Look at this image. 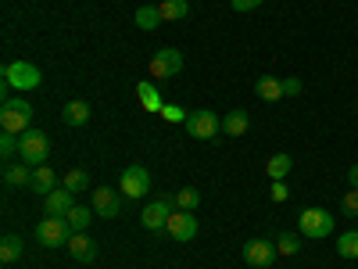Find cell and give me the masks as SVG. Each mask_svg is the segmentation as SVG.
I'll return each instance as SVG.
<instances>
[{
  "mask_svg": "<svg viewBox=\"0 0 358 269\" xmlns=\"http://www.w3.org/2000/svg\"><path fill=\"white\" fill-rule=\"evenodd\" d=\"M0 130L4 133H25L33 130V104L25 97H8L0 104Z\"/></svg>",
  "mask_w": 358,
  "mask_h": 269,
  "instance_id": "6da1fadb",
  "label": "cell"
},
{
  "mask_svg": "<svg viewBox=\"0 0 358 269\" xmlns=\"http://www.w3.org/2000/svg\"><path fill=\"white\" fill-rule=\"evenodd\" d=\"M297 230H301V237H308V241H322V237H330L337 230V216L330 208H305V212L297 216Z\"/></svg>",
  "mask_w": 358,
  "mask_h": 269,
  "instance_id": "7a4b0ae2",
  "label": "cell"
},
{
  "mask_svg": "<svg viewBox=\"0 0 358 269\" xmlns=\"http://www.w3.org/2000/svg\"><path fill=\"white\" fill-rule=\"evenodd\" d=\"M18 155L25 165H47L50 162V137L43 130H25L18 133Z\"/></svg>",
  "mask_w": 358,
  "mask_h": 269,
  "instance_id": "3957f363",
  "label": "cell"
},
{
  "mask_svg": "<svg viewBox=\"0 0 358 269\" xmlns=\"http://www.w3.org/2000/svg\"><path fill=\"white\" fill-rule=\"evenodd\" d=\"M0 79H4L11 90H18V94H29V90H36L43 83L40 69L33 62H8L4 69H0Z\"/></svg>",
  "mask_w": 358,
  "mask_h": 269,
  "instance_id": "277c9868",
  "label": "cell"
},
{
  "mask_svg": "<svg viewBox=\"0 0 358 269\" xmlns=\"http://www.w3.org/2000/svg\"><path fill=\"white\" fill-rule=\"evenodd\" d=\"M183 126H187V133H190L194 140H219V137H222V118H219L212 108L190 111Z\"/></svg>",
  "mask_w": 358,
  "mask_h": 269,
  "instance_id": "5b68a950",
  "label": "cell"
},
{
  "mask_svg": "<svg viewBox=\"0 0 358 269\" xmlns=\"http://www.w3.org/2000/svg\"><path fill=\"white\" fill-rule=\"evenodd\" d=\"M69 237H72V226L62 216H47L43 223H36V241L43 248H69Z\"/></svg>",
  "mask_w": 358,
  "mask_h": 269,
  "instance_id": "8992f818",
  "label": "cell"
},
{
  "mask_svg": "<svg viewBox=\"0 0 358 269\" xmlns=\"http://www.w3.org/2000/svg\"><path fill=\"white\" fill-rule=\"evenodd\" d=\"M183 72V50L176 47H162L155 57H151V79H172Z\"/></svg>",
  "mask_w": 358,
  "mask_h": 269,
  "instance_id": "52a82bcc",
  "label": "cell"
},
{
  "mask_svg": "<svg viewBox=\"0 0 358 269\" xmlns=\"http://www.w3.org/2000/svg\"><path fill=\"white\" fill-rule=\"evenodd\" d=\"M118 191H122V198L140 201L147 191H151V172H147L143 165H129V169L122 172V179H118Z\"/></svg>",
  "mask_w": 358,
  "mask_h": 269,
  "instance_id": "ba28073f",
  "label": "cell"
},
{
  "mask_svg": "<svg viewBox=\"0 0 358 269\" xmlns=\"http://www.w3.org/2000/svg\"><path fill=\"white\" fill-rule=\"evenodd\" d=\"M276 241H265V237H251V241L244 244V262L255 265V269H268L276 262Z\"/></svg>",
  "mask_w": 358,
  "mask_h": 269,
  "instance_id": "9c48e42d",
  "label": "cell"
},
{
  "mask_svg": "<svg viewBox=\"0 0 358 269\" xmlns=\"http://www.w3.org/2000/svg\"><path fill=\"white\" fill-rule=\"evenodd\" d=\"M172 212H176V201H172V198H158V201H151V205L140 212V223H143L147 230H165L169 219H172Z\"/></svg>",
  "mask_w": 358,
  "mask_h": 269,
  "instance_id": "30bf717a",
  "label": "cell"
},
{
  "mask_svg": "<svg viewBox=\"0 0 358 269\" xmlns=\"http://www.w3.org/2000/svg\"><path fill=\"white\" fill-rule=\"evenodd\" d=\"M197 219H194V212H172V219H169V226H165V233L172 237V241H179V244H187V241H194L197 237Z\"/></svg>",
  "mask_w": 358,
  "mask_h": 269,
  "instance_id": "8fae6325",
  "label": "cell"
},
{
  "mask_svg": "<svg viewBox=\"0 0 358 269\" xmlns=\"http://www.w3.org/2000/svg\"><path fill=\"white\" fill-rule=\"evenodd\" d=\"M94 208L97 216H104V219H115L118 212H122V191H111V187H101V191H94Z\"/></svg>",
  "mask_w": 358,
  "mask_h": 269,
  "instance_id": "7c38bea8",
  "label": "cell"
},
{
  "mask_svg": "<svg viewBox=\"0 0 358 269\" xmlns=\"http://www.w3.org/2000/svg\"><path fill=\"white\" fill-rule=\"evenodd\" d=\"M72 208H76V194H72L69 187H57V191H50V194L43 198V212H47V216H62V219H65Z\"/></svg>",
  "mask_w": 358,
  "mask_h": 269,
  "instance_id": "4fadbf2b",
  "label": "cell"
},
{
  "mask_svg": "<svg viewBox=\"0 0 358 269\" xmlns=\"http://www.w3.org/2000/svg\"><path fill=\"white\" fill-rule=\"evenodd\" d=\"M251 130V115L248 108H233L222 115V137H244Z\"/></svg>",
  "mask_w": 358,
  "mask_h": 269,
  "instance_id": "5bb4252c",
  "label": "cell"
},
{
  "mask_svg": "<svg viewBox=\"0 0 358 269\" xmlns=\"http://www.w3.org/2000/svg\"><path fill=\"white\" fill-rule=\"evenodd\" d=\"M136 101H140L143 111H155V115L165 108V101H162V94H158V86H155L151 79H140V83H136Z\"/></svg>",
  "mask_w": 358,
  "mask_h": 269,
  "instance_id": "9a60e30c",
  "label": "cell"
},
{
  "mask_svg": "<svg viewBox=\"0 0 358 269\" xmlns=\"http://www.w3.org/2000/svg\"><path fill=\"white\" fill-rule=\"evenodd\" d=\"M69 255L76 262H94L97 258V241H90L86 233H72L69 237Z\"/></svg>",
  "mask_w": 358,
  "mask_h": 269,
  "instance_id": "2e32d148",
  "label": "cell"
},
{
  "mask_svg": "<svg viewBox=\"0 0 358 269\" xmlns=\"http://www.w3.org/2000/svg\"><path fill=\"white\" fill-rule=\"evenodd\" d=\"M29 187L47 198L50 191H57V172H54L50 165H36V169H33V184H29Z\"/></svg>",
  "mask_w": 358,
  "mask_h": 269,
  "instance_id": "e0dca14e",
  "label": "cell"
},
{
  "mask_svg": "<svg viewBox=\"0 0 358 269\" xmlns=\"http://www.w3.org/2000/svg\"><path fill=\"white\" fill-rule=\"evenodd\" d=\"M255 94H258L262 101H280V97H283V79H276V76H258V79H255Z\"/></svg>",
  "mask_w": 358,
  "mask_h": 269,
  "instance_id": "ac0fdd59",
  "label": "cell"
},
{
  "mask_svg": "<svg viewBox=\"0 0 358 269\" xmlns=\"http://www.w3.org/2000/svg\"><path fill=\"white\" fill-rule=\"evenodd\" d=\"M62 123L65 126H86L90 123V104L86 101H69L62 108Z\"/></svg>",
  "mask_w": 358,
  "mask_h": 269,
  "instance_id": "d6986e66",
  "label": "cell"
},
{
  "mask_svg": "<svg viewBox=\"0 0 358 269\" xmlns=\"http://www.w3.org/2000/svg\"><path fill=\"white\" fill-rule=\"evenodd\" d=\"M162 22H165V18H162V8H158V4H143V8H136V29H143V33H155Z\"/></svg>",
  "mask_w": 358,
  "mask_h": 269,
  "instance_id": "ffe728a7",
  "label": "cell"
},
{
  "mask_svg": "<svg viewBox=\"0 0 358 269\" xmlns=\"http://www.w3.org/2000/svg\"><path fill=\"white\" fill-rule=\"evenodd\" d=\"M33 184V165H4V187H29Z\"/></svg>",
  "mask_w": 358,
  "mask_h": 269,
  "instance_id": "44dd1931",
  "label": "cell"
},
{
  "mask_svg": "<svg viewBox=\"0 0 358 269\" xmlns=\"http://www.w3.org/2000/svg\"><path fill=\"white\" fill-rule=\"evenodd\" d=\"M22 251H25V244H22L18 233H4V237H0V262H18Z\"/></svg>",
  "mask_w": 358,
  "mask_h": 269,
  "instance_id": "7402d4cb",
  "label": "cell"
},
{
  "mask_svg": "<svg viewBox=\"0 0 358 269\" xmlns=\"http://www.w3.org/2000/svg\"><path fill=\"white\" fill-rule=\"evenodd\" d=\"M69 219V226H72V233H86L90 230V219H94V208H86V205H79L76 201V208L65 216Z\"/></svg>",
  "mask_w": 358,
  "mask_h": 269,
  "instance_id": "603a6c76",
  "label": "cell"
},
{
  "mask_svg": "<svg viewBox=\"0 0 358 269\" xmlns=\"http://www.w3.org/2000/svg\"><path fill=\"white\" fill-rule=\"evenodd\" d=\"M162 18L165 22H179V18H187L190 15V0H162Z\"/></svg>",
  "mask_w": 358,
  "mask_h": 269,
  "instance_id": "cb8c5ba5",
  "label": "cell"
},
{
  "mask_svg": "<svg viewBox=\"0 0 358 269\" xmlns=\"http://www.w3.org/2000/svg\"><path fill=\"white\" fill-rule=\"evenodd\" d=\"M294 169V158L290 155H273L265 162V172H268V179H287V172Z\"/></svg>",
  "mask_w": 358,
  "mask_h": 269,
  "instance_id": "d4e9b609",
  "label": "cell"
},
{
  "mask_svg": "<svg viewBox=\"0 0 358 269\" xmlns=\"http://www.w3.org/2000/svg\"><path fill=\"white\" fill-rule=\"evenodd\" d=\"M62 187H69L72 194L90 191V176H86V169H69V172L62 176Z\"/></svg>",
  "mask_w": 358,
  "mask_h": 269,
  "instance_id": "484cf974",
  "label": "cell"
},
{
  "mask_svg": "<svg viewBox=\"0 0 358 269\" xmlns=\"http://www.w3.org/2000/svg\"><path fill=\"white\" fill-rule=\"evenodd\" d=\"M337 255L341 258H358V230H344L337 237Z\"/></svg>",
  "mask_w": 358,
  "mask_h": 269,
  "instance_id": "4316f807",
  "label": "cell"
},
{
  "mask_svg": "<svg viewBox=\"0 0 358 269\" xmlns=\"http://www.w3.org/2000/svg\"><path fill=\"white\" fill-rule=\"evenodd\" d=\"M176 208L179 212H194V208L201 205V191H194V187H183V191H176Z\"/></svg>",
  "mask_w": 358,
  "mask_h": 269,
  "instance_id": "83f0119b",
  "label": "cell"
},
{
  "mask_svg": "<svg viewBox=\"0 0 358 269\" xmlns=\"http://www.w3.org/2000/svg\"><path fill=\"white\" fill-rule=\"evenodd\" d=\"M276 251L280 255H297V251H301V237H297V233H280V241H276Z\"/></svg>",
  "mask_w": 358,
  "mask_h": 269,
  "instance_id": "f1b7e54d",
  "label": "cell"
},
{
  "mask_svg": "<svg viewBox=\"0 0 358 269\" xmlns=\"http://www.w3.org/2000/svg\"><path fill=\"white\" fill-rule=\"evenodd\" d=\"M18 155V133H0V158L11 162Z\"/></svg>",
  "mask_w": 358,
  "mask_h": 269,
  "instance_id": "f546056e",
  "label": "cell"
},
{
  "mask_svg": "<svg viewBox=\"0 0 358 269\" xmlns=\"http://www.w3.org/2000/svg\"><path fill=\"white\" fill-rule=\"evenodd\" d=\"M341 216H348V219H358V191L351 187L344 198H341Z\"/></svg>",
  "mask_w": 358,
  "mask_h": 269,
  "instance_id": "4dcf8cb0",
  "label": "cell"
},
{
  "mask_svg": "<svg viewBox=\"0 0 358 269\" xmlns=\"http://www.w3.org/2000/svg\"><path fill=\"white\" fill-rule=\"evenodd\" d=\"M268 198H273L276 205L290 201V191H287V184H283V179H273V191H268Z\"/></svg>",
  "mask_w": 358,
  "mask_h": 269,
  "instance_id": "1f68e13d",
  "label": "cell"
},
{
  "mask_svg": "<svg viewBox=\"0 0 358 269\" xmlns=\"http://www.w3.org/2000/svg\"><path fill=\"white\" fill-rule=\"evenodd\" d=\"M301 90H305V86H301V79H297V76H287V79H283V97H297Z\"/></svg>",
  "mask_w": 358,
  "mask_h": 269,
  "instance_id": "d6a6232c",
  "label": "cell"
},
{
  "mask_svg": "<svg viewBox=\"0 0 358 269\" xmlns=\"http://www.w3.org/2000/svg\"><path fill=\"white\" fill-rule=\"evenodd\" d=\"M162 115L169 118V123H187V111H183V108H176V104H165Z\"/></svg>",
  "mask_w": 358,
  "mask_h": 269,
  "instance_id": "836d02e7",
  "label": "cell"
},
{
  "mask_svg": "<svg viewBox=\"0 0 358 269\" xmlns=\"http://www.w3.org/2000/svg\"><path fill=\"white\" fill-rule=\"evenodd\" d=\"M233 4V11H241V15H248V11H255V8H262L265 0H229Z\"/></svg>",
  "mask_w": 358,
  "mask_h": 269,
  "instance_id": "e575fe53",
  "label": "cell"
},
{
  "mask_svg": "<svg viewBox=\"0 0 358 269\" xmlns=\"http://www.w3.org/2000/svg\"><path fill=\"white\" fill-rule=\"evenodd\" d=\"M348 184L358 191V165H351V169H348Z\"/></svg>",
  "mask_w": 358,
  "mask_h": 269,
  "instance_id": "d590c367",
  "label": "cell"
}]
</instances>
